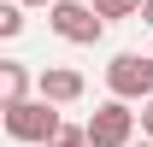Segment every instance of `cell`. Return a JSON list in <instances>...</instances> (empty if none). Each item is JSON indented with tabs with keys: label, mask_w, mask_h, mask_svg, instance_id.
<instances>
[{
	"label": "cell",
	"mask_w": 153,
	"mask_h": 147,
	"mask_svg": "<svg viewBox=\"0 0 153 147\" xmlns=\"http://www.w3.org/2000/svg\"><path fill=\"white\" fill-rule=\"evenodd\" d=\"M0 124H6V135L12 141H24V147H47L59 135V112H53V100H24V106H6L0 112Z\"/></svg>",
	"instance_id": "6da1fadb"
},
{
	"label": "cell",
	"mask_w": 153,
	"mask_h": 147,
	"mask_svg": "<svg viewBox=\"0 0 153 147\" xmlns=\"http://www.w3.org/2000/svg\"><path fill=\"white\" fill-rule=\"evenodd\" d=\"M106 88L112 100H153V53H118L106 65Z\"/></svg>",
	"instance_id": "7a4b0ae2"
},
{
	"label": "cell",
	"mask_w": 153,
	"mask_h": 147,
	"mask_svg": "<svg viewBox=\"0 0 153 147\" xmlns=\"http://www.w3.org/2000/svg\"><path fill=\"white\" fill-rule=\"evenodd\" d=\"M47 24H53V36L76 41V47H94L106 36V18H100L94 6H82V0H59L53 12H47Z\"/></svg>",
	"instance_id": "3957f363"
},
{
	"label": "cell",
	"mask_w": 153,
	"mask_h": 147,
	"mask_svg": "<svg viewBox=\"0 0 153 147\" xmlns=\"http://www.w3.org/2000/svg\"><path fill=\"white\" fill-rule=\"evenodd\" d=\"M135 118L141 112H130V100H106L88 118V141L94 147H135Z\"/></svg>",
	"instance_id": "277c9868"
},
{
	"label": "cell",
	"mask_w": 153,
	"mask_h": 147,
	"mask_svg": "<svg viewBox=\"0 0 153 147\" xmlns=\"http://www.w3.org/2000/svg\"><path fill=\"white\" fill-rule=\"evenodd\" d=\"M82 71H71V65H47V71H36V94L41 100H53V106H76L82 100Z\"/></svg>",
	"instance_id": "5b68a950"
},
{
	"label": "cell",
	"mask_w": 153,
	"mask_h": 147,
	"mask_svg": "<svg viewBox=\"0 0 153 147\" xmlns=\"http://www.w3.org/2000/svg\"><path fill=\"white\" fill-rule=\"evenodd\" d=\"M24 100H30V65L0 59V112H6V106H24Z\"/></svg>",
	"instance_id": "8992f818"
},
{
	"label": "cell",
	"mask_w": 153,
	"mask_h": 147,
	"mask_svg": "<svg viewBox=\"0 0 153 147\" xmlns=\"http://www.w3.org/2000/svg\"><path fill=\"white\" fill-rule=\"evenodd\" d=\"M88 6H94L100 18H141V6H147V0H88Z\"/></svg>",
	"instance_id": "52a82bcc"
},
{
	"label": "cell",
	"mask_w": 153,
	"mask_h": 147,
	"mask_svg": "<svg viewBox=\"0 0 153 147\" xmlns=\"http://www.w3.org/2000/svg\"><path fill=\"white\" fill-rule=\"evenodd\" d=\"M47 147H94V141H88V124H65Z\"/></svg>",
	"instance_id": "ba28073f"
},
{
	"label": "cell",
	"mask_w": 153,
	"mask_h": 147,
	"mask_svg": "<svg viewBox=\"0 0 153 147\" xmlns=\"http://www.w3.org/2000/svg\"><path fill=\"white\" fill-rule=\"evenodd\" d=\"M0 36L12 41V36H24V6L12 0V6H0Z\"/></svg>",
	"instance_id": "9c48e42d"
},
{
	"label": "cell",
	"mask_w": 153,
	"mask_h": 147,
	"mask_svg": "<svg viewBox=\"0 0 153 147\" xmlns=\"http://www.w3.org/2000/svg\"><path fill=\"white\" fill-rule=\"evenodd\" d=\"M141 135H147V141H153V100H147V106H141Z\"/></svg>",
	"instance_id": "30bf717a"
},
{
	"label": "cell",
	"mask_w": 153,
	"mask_h": 147,
	"mask_svg": "<svg viewBox=\"0 0 153 147\" xmlns=\"http://www.w3.org/2000/svg\"><path fill=\"white\" fill-rule=\"evenodd\" d=\"M18 6H47V12H53V6H59V0H18Z\"/></svg>",
	"instance_id": "8fae6325"
},
{
	"label": "cell",
	"mask_w": 153,
	"mask_h": 147,
	"mask_svg": "<svg viewBox=\"0 0 153 147\" xmlns=\"http://www.w3.org/2000/svg\"><path fill=\"white\" fill-rule=\"evenodd\" d=\"M141 24H147V30H153V0H147V6H141Z\"/></svg>",
	"instance_id": "7c38bea8"
},
{
	"label": "cell",
	"mask_w": 153,
	"mask_h": 147,
	"mask_svg": "<svg viewBox=\"0 0 153 147\" xmlns=\"http://www.w3.org/2000/svg\"><path fill=\"white\" fill-rule=\"evenodd\" d=\"M135 147H153V141H147V135H141V141H135Z\"/></svg>",
	"instance_id": "4fadbf2b"
}]
</instances>
